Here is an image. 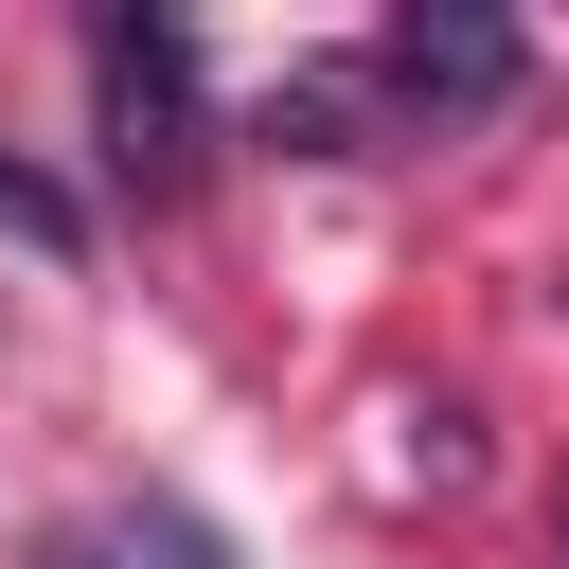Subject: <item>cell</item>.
I'll return each instance as SVG.
<instances>
[{
	"label": "cell",
	"mask_w": 569,
	"mask_h": 569,
	"mask_svg": "<svg viewBox=\"0 0 569 569\" xmlns=\"http://www.w3.org/2000/svg\"><path fill=\"white\" fill-rule=\"evenodd\" d=\"M551 533H569V498H551Z\"/></svg>",
	"instance_id": "5"
},
{
	"label": "cell",
	"mask_w": 569,
	"mask_h": 569,
	"mask_svg": "<svg viewBox=\"0 0 569 569\" xmlns=\"http://www.w3.org/2000/svg\"><path fill=\"white\" fill-rule=\"evenodd\" d=\"M53 569H231V551H213L196 516H160V533H71Z\"/></svg>",
	"instance_id": "4"
},
{
	"label": "cell",
	"mask_w": 569,
	"mask_h": 569,
	"mask_svg": "<svg viewBox=\"0 0 569 569\" xmlns=\"http://www.w3.org/2000/svg\"><path fill=\"white\" fill-rule=\"evenodd\" d=\"M89 107H107V160L124 178H178L196 160V36L178 18H107L89 36Z\"/></svg>",
	"instance_id": "1"
},
{
	"label": "cell",
	"mask_w": 569,
	"mask_h": 569,
	"mask_svg": "<svg viewBox=\"0 0 569 569\" xmlns=\"http://www.w3.org/2000/svg\"><path fill=\"white\" fill-rule=\"evenodd\" d=\"M0 231H18L36 267H71V249H89V196H71V178H36V160H0Z\"/></svg>",
	"instance_id": "3"
},
{
	"label": "cell",
	"mask_w": 569,
	"mask_h": 569,
	"mask_svg": "<svg viewBox=\"0 0 569 569\" xmlns=\"http://www.w3.org/2000/svg\"><path fill=\"white\" fill-rule=\"evenodd\" d=\"M373 71L409 124H480V107H516V18H391Z\"/></svg>",
	"instance_id": "2"
}]
</instances>
